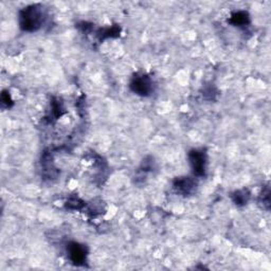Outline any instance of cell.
I'll return each instance as SVG.
<instances>
[{
  "mask_svg": "<svg viewBox=\"0 0 271 271\" xmlns=\"http://www.w3.org/2000/svg\"><path fill=\"white\" fill-rule=\"evenodd\" d=\"M20 28L25 31L32 32L37 30L43 24V12L38 5H30L20 12Z\"/></svg>",
  "mask_w": 271,
  "mask_h": 271,
  "instance_id": "obj_1",
  "label": "cell"
},
{
  "mask_svg": "<svg viewBox=\"0 0 271 271\" xmlns=\"http://www.w3.org/2000/svg\"><path fill=\"white\" fill-rule=\"evenodd\" d=\"M131 89L139 96L147 97L153 90V82L150 77L144 76V74L136 76L131 83Z\"/></svg>",
  "mask_w": 271,
  "mask_h": 271,
  "instance_id": "obj_2",
  "label": "cell"
},
{
  "mask_svg": "<svg viewBox=\"0 0 271 271\" xmlns=\"http://www.w3.org/2000/svg\"><path fill=\"white\" fill-rule=\"evenodd\" d=\"M68 253L73 264L80 266L83 265L86 261L87 249L84 245H80L78 243H71L68 246Z\"/></svg>",
  "mask_w": 271,
  "mask_h": 271,
  "instance_id": "obj_3",
  "label": "cell"
},
{
  "mask_svg": "<svg viewBox=\"0 0 271 271\" xmlns=\"http://www.w3.org/2000/svg\"><path fill=\"white\" fill-rule=\"evenodd\" d=\"M190 162L195 175L202 176L206 171V155L200 151H192L189 155Z\"/></svg>",
  "mask_w": 271,
  "mask_h": 271,
  "instance_id": "obj_4",
  "label": "cell"
},
{
  "mask_svg": "<svg viewBox=\"0 0 271 271\" xmlns=\"http://www.w3.org/2000/svg\"><path fill=\"white\" fill-rule=\"evenodd\" d=\"M195 186V182L189 177H181L176 179L174 182V188L176 190V192L182 195L191 194L194 191Z\"/></svg>",
  "mask_w": 271,
  "mask_h": 271,
  "instance_id": "obj_5",
  "label": "cell"
},
{
  "mask_svg": "<svg viewBox=\"0 0 271 271\" xmlns=\"http://www.w3.org/2000/svg\"><path fill=\"white\" fill-rule=\"evenodd\" d=\"M249 22H250V19H249L248 13L244 12V11L234 13V14H232V16H231V19H230V23L236 27L246 26L249 24Z\"/></svg>",
  "mask_w": 271,
  "mask_h": 271,
  "instance_id": "obj_6",
  "label": "cell"
},
{
  "mask_svg": "<svg viewBox=\"0 0 271 271\" xmlns=\"http://www.w3.org/2000/svg\"><path fill=\"white\" fill-rule=\"evenodd\" d=\"M249 197H250V195H249L248 191L243 190V191H237L234 193L233 200L236 205L242 206V205H245V203L248 201Z\"/></svg>",
  "mask_w": 271,
  "mask_h": 271,
  "instance_id": "obj_7",
  "label": "cell"
},
{
  "mask_svg": "<svg viewBox=\"0 0 271 271\" xmlns=\"http://www.w3.org/2000/svg\"><path fill=\"white\" fill-rule=\"evenodd\" d=\"M82 206H83V203L81 202L80 199H78V198H72L71 200H69V202H68V205H67V207H69L74 210H79Z\"/></svg>",
  "mask_w": 271,
  "mask_h": 271,
  "instance_id": "obj_8",
  "label": "cell"
},
{
  "mask_svg": "<svg viewBox=\"0 0 271 271\" xmlns=\"http://www.w3.org/2000/svg\"><path fill=\"white\" fill-rule=\"evenodd\" d=\"M1 103L3 105H5L6 107H10L13 103H12V100H11V97H10V94L8 92H3L2 93V96H1Z\"/></svg>",
  "mask_w": 271,
  "mask_h": 271,
  "instance_id": "obj_9",
  "label": "cell"
}]
</instances>
